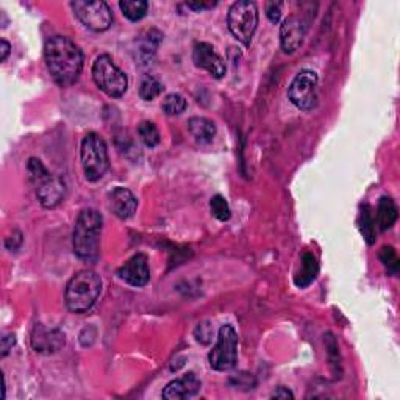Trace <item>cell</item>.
Segmentation results:
<instances>
[{"mask_svg":"<svg viewBox=\"0 0 400 400\" xmlns=\"http://www.w3.org/2000/svg\"><path fill=\"white\" fill-rule=\"evenodd\" d=\"M307 25L299 16H289L280 27V44L285 54H294L303 44Z\"/></svg>","mask_w":400,"mask_h":400,"instance_id":"13","label":"cell"},{"mask_svg":"<svg viewBox=\"0 0 400 400\" xmlns=\"http://www.w3.org/2000/svg\"><path fill=\"white\" fill-rule=\"evenodd\" d=\"M188 108V102L183 96L180 94H167V96L163 99L162 104V110L164 114L167 116H178L181 113H185V110Z\"/></svg>","mask_w":400,"mask_h":400,"instance_id":"25","label":"cell"},{"mask_svg":"<svg viewBox=\"0 0 400 400\" xmlns=\"http://www.w3.org/2000/svg\"><path fill=\"white\" fill-rule=\"evenodd\" d=\"M118 277L133 288H143L150 280L149 271V260L144 253H136L130 260H127L119 269Z\"/></svg>","mask_w":400,"mask_h":400,"instance_id":"12","label":"cell"},{"mask_svg":"<svg viewBox=\"0 0 400 400\" xmlns=\"http://www.w3.org/2000/svg\"><path fill=\"white\" fill-rule=\"evenodd\" d=\"M14 344H16V337H14L13 333L5 334L2 338V347H0V351H2V358H5V356L13 351Z\"/></svg>","mask_w":400,"mask_h":400,"instance_id":"30","label":"cell"},{"mask_svg":"<svg viewBox=\"0 0 400 400\" xmlns=\"http://www.w3.org/2000/svg\"><path fill=\"white\" fill-rule=\"evenodd\" d=\"M360 231L363 238L366 239L368 244H374L375 243V219L372 216V208L368 203L361 205L360 208Z\"/></svg>","mask_w":400,"mask_h":400,"instance_id":"22","label":"cell"},{"mask_svg":"<svg viewBox=\"0 0 400 400\" xmlns=\"http://www.w3.org/2000/svg\"><path fill=\"white\" fill-rule=\"evenodd\" d=\"M188 130H189V133L193 135L194 140L200 144L213 143V140L217 135L216 123L212 119L200 118V116H195V118L189 119Z\"/></svg>","mask_w":400,"mask_h":400,"instance_id":"17","label":"cell"},{"mask_svg":"<svg viewBox=\"0 0 400 400\" xmlns=\"http://www.w3.org/2000/svg\"><path fill=\"white\" fill-rule=\"evenodd\" d=\"M119 8L128 20L138 23L147 14L149 2H145V0H122V2H119Z\"/></svg>","mask_w":400,"mask_h":400,"instance_id":"21","label":"cell"},{"mask_svg":"<svg viewBox=\"0 0 400 400\" xmlns=\"http://www.w3.org/2000/svg\"><path fill=\"white\" fill-rule=\"evenodd\" d=\"M102 227H104V217L97 210L86 208L78 214L72 234V247L80 260L92 263L99 258Z\"/></svg>","mask_w":400,"mask_h":400,"instance_id":"2","label":"cell"},{"mask_svg":"<svg viewBox=\"0 0 400 400\" xmlns=\"http://www.w3.org/2000/svg\"><path fill=\"white\" fill-rule=\"evenodd\" d=\"M202 389L200 378L194 372H188L183 377L176 378L166 384L163 389V399L166 400H183L195 397Z\"/></svg>","mask_w":400,"mask_h":400,"instance_id":"16","label":"cell"},{"mask_svg":"<svg viewBox=\"0 0 400 400\" xmlns=\"http://www.w3.org/2000/svg\"><path fill=\"white\" fill-rule=\"evenodd\" d=\"M107 205H108V210H110L116 217L126 221V219H130V217H133V214L136 213L138 199L135 198V194L130 191V189L118 186L108 193Z\"/></svg>","mask_w":400,"mask_h":400,"instance_id":"15","label":"cell"},{"mask_svg":"<svg viewBox=\"0 0 400 400\" xmlns=\"http://www.w3.org/2000/svg\"><path fill=\"white\" fill-rule=\"evenodd\" d=\"M92 80L97 88L108 97L119 99L128 90V78L110 55H100L92 64Z\"/></svg>","mask_w":400,"mask_h":400,"instance_id":"6","label":"cell"},{"mask_svg":"<svg viewBox=\"0 0 400 400\" xmlns=\"http://www.w3.org/2000/svg\"><path fill=\"white\" fill-rule=\"evenodd\" d=\"M217 4L216 2H205V0H203V2H189V4H186V6L189 10H194V11H205V10H212V8H214Z\"/></svg>","mask_w":400,"mask_h":400,"instance_id":"31","label":"cell"},{"mask_svg":"<svg viewBox=\"0 0 400 400\" xmlns=\"http://www.w3.org/2000/svg\"><path fill=\"white\" fill-rule=\"evenodd\" d=\"M28 180L36 189V198L40 203L47 210H52L60 205L66 198V183L58 176H54L47 171L40 158L32 157L27 163Z\"/></svg>","mask_w":400,"mask_h":400,"instance_id":"4","label":"cell"},{"mask_svg":"<svg viewBox=\"0 0 400 400\" xmlns=\"http://www.w3.org/2000/svg\"><path fill=\"white\" fill-rule=\"evenodd\" d=\"M162 40H163V35L158 30H155V28H152V30L145 32L141 36V40L138 41V58H140V61L143 64L152 63Z\"/></svg>","mask_w":400,"mask_h":400,"instance_id":"20","label":"cell"},{"mask_svg":"<svg viewBox=\"0 0 400 400\" xmlns=\"http://www.w3.org/2000/svg\"><path fill=\"white\" fill-rule=\"evenodd\" d=\"M319 77L316 72L303 69L294 77L288 88V99L302 111H310L317 104Z\"/></svg>","mask_w":400,"mask_h":400,"instance_id":"9","label":"cell"},{"mask_svg":"<svg viewBox=\"0 0 400 400\" xmlns=\"http://www.w3.org/2000/svg\"><path fill=\"white\" fill-rule=\"evenodd\" d=\"M10 50H11V46H10L8 41H6V40L0 41V52H2L0 60H2V63L6 61V58H8V55H10Z\"/></svg>","mask_w":400,"mask_h":400,"instance_id":"33","label":"cell"},{"mask_svg":"<svg viewBox=\"0 0 400 400\" xmlns=\"http://www.w3.org/2000/svg\"><path fill=\"white\" fill-rule=\"evenodd\" d=\"M283 14V4L281 2H267L266 4V16L272 24H279Z\"/></svg>","mask_w":400,"mask_h":400,"instance_id":"29","label":"cell"},{"mask_svg":"<svg viewBox=\"0 0 400 400\" xmlns=\"http://www.w3.org/2000/svg\"><path fill=\"white\" fill-rule=\"evenodd\" d=\"M66 343L64 333L58 329H47L44 325H36L32 333V347L35 352L42 355H52L61 351Z\"/></svg>","mask_w":400,"mask_h":400,"instance_id":"14","label":"cell"},{"mask_svg":"<svg viewBox=\"0 0 400 400\" xmlns=\"http://www.w3.org/2000/svg\"><path fill=\"white\" fill-rule=\"evenodd\" d=\"M80 158H82L85 177L92 183L104 178L107 171L110 169L107 144L97 133H88L83 138L82 147H80Z\"/></svg>","mask_w":400,"mask_h":400,"instance_id":"5","label":"cell"},{"mask_svg":"<svg viewBox=\"0 0 400 400\" xmlns=\"http://www.w3.org/2000/svg\"><path fill=\"white\" fill-rule=\"evenodd\" d=\"M100 275L92 271H80L72 277L64 293L66 307L74 315H83L90 311L102 294Z\"/></svg>","mask_w":400,"mask_h":400,"instance_id":"3","label":"cell"},{"mask_svg":"<svg viewBox=\"0 0 400 400\" xmlns=\"http://www.w3.org/2000/svg\"><path fill=\"white\" fill-rule=\"evenodd\" d=\"M378 257H380L383 266L388 269V272L396 275L399 272V267H400V261L397 257V252L394 250V247L391 246H383L380 253H378Z\"/></svg>","mask_w":400,"mask_h":400,"instance_id":"27","label":"cell"},{"mask_svg":"<svg viewBox=\"0 0 400 400\" xmlns=\"http://www.w3.org/2000/svg\"><path fill=\"white\" fill-rule=\"evenodd\" d=\"M163 92V83L154 75H144L140 85V97L144 102L155 100Z\"/></svg>","mask_w":400,"mask_h":400,"instance_id":"24","label":"cell"},{"mask_svg":"<svg viewBox=\"0 0 400 400\" xmlns=\"http://www.w3.org/2000/svg\"><path fill=\"white\" fill-rule=\"evenodd\" d=\"M75 16L86 28L92 32H107L113 24V13L107 2H86V0H75L71 4Z\"/></svg>","mask_w":400,"mask_h":400,"instance_id":"10","label":"cell"},{"mask_svg":"<svg viewBox=\"0 0 400 400\" xmlns=\"http://www.w3.org/2000/svg\"><path fill=\"white\" fill-rule=\"evenodd\" d=\"M319 274V265L316 257L313 253H303L301 258L299 271L294 275V285L297 288H307L316 280Z\"/></svg>","mask_w":400,"mask_h":400,"instance_id":"18","label":"cell"},{"mask_svg":"<svg viewBox=\"0 0 400 400\" xmlns=\"http://www.w3.org/2000/svg\"><path fill=\"white\" fill-rule=\"evenodd\" d=\"M397 216H399V210L396 202L388 198V195L380 198L377 205V216H375V222L378 225V229L382 231L389 230L392 225L396 224Z\"/></svg>","mask_w":400,"mask_h":400,"instance_id":"19","label":"cell"},{"mask_svg":"<svg viewBox=\"0 0 400 400\" xmlns=\"http://www.w3.org/2000/svg\"><path fill=\"white\" fill-rule=\"evenodd\" d=\"M210 368L217 372H225L236 366L238 363V333L234 325L225 324L217 332V341L213 351L208 355Z\"/></svg>","mask_w":400,"mask_h":400,"instance_id":"8","label":"cell"},{"mask_svg":"<svg viewBox=\"0 0 400 400\" xmlns=\"http://www.w3.org/2000/svg\"><path fill=\"white\" fill-rule=\"evenodd\" d=\"M194 337L198 339V343L200 344H208L212 343L213 339V327L210 325L208 322H202L194 330Z\"/></svg>","mask_w":400,"mask_h":400,"instance_id":"28","label":"cell"},{"mask_svg":"<svg viewBox=\"0 0 400 400\" xmlns=\"http://www.w3.org/2000/svg\"><path fill=\"white\" fill-rule=\"evenodd\" d=\"M193 61L195 68L207 71L214 78H222L227 72V64L224 58L216 52V49L208 42H198L193 49Z\"/></svg>","mask_w":400,"mask_h":400,"instance_id":"11","label":"cell"},{"mask_svg":"<svg viewBox=\"0 0 400 400\" xmlns=\"http://www.w3.org/2000/svg\"><path fill=\"white\" fill-rule=\"evenodd\" d=\"M44 58L49 74L61 88H69L82 75L83 52L68 36H50L44 46Z\"/></svg>","mask_w":400,"mask_h":400,"instance_id":"1","label":"cell"},{"mask_svg":"<svg viewBox=\"0 0 400 400\" xmlns=\"http://www.w3.org/2000/svg\"><path fill=\"white\" fill-rule=\"evenodd\" d=\"M271 399H283V400H286V399H294V394L286 387H279L271 394Z\"/></svg>","mask_w":400,"mask_h":400,"instance_id":"32","label":"cell"},{"mask_svg":"<svg viewBox=\"0 0 400 400\" xmlns=\"http://www.w3.org/2000/svg\"><path fill=\"white\" fill-rule=\"evenodd\" d=\"M138 135H140L143 144L149 149H155L162 143V135H159L158 127L150 121H143L138 126Z\"/></svg>","mask_w":400,"mask_h":400,"instance_id":"23","label":"cell"},{"mask_svg":"<svg viewBox=\"0 0 400 400\" xmlns=\"http://www.w3.org/2000/svg\"><path fill=\"white\" fill-rule=\"evenodd\" d=\"M210 210H212V213L216 219H219L222 222L229 221L231 217V210L229 202L221 194L214 195V198H212V200H210Z\"/></svg>","mask_w":400,"mask_h":400,"instance_id":"26","label":"cell"},{"mask_svg":"<svg viewBox=\"0 0 400 400\" xmlns=\"http://www.w3.org/2000/svg\"><path fill=\"white\" fill-rule=\"evenodd\" d=\"M227 25L230 33L243 46L249 47L258 27V6L250 0H239L230 6L227 14Z\"/></svg>","mask_w":400,"mask_h":400,"instance_id":"7","label":"cell"}]
</instances>
